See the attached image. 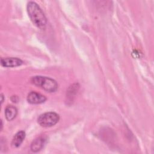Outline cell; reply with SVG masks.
<instances>
[{
  "mask_svg": "<svg viewBox=\"0 0 154 154\" xmlns=\"http://www.w3.org/2000/svg\"><path fill=\"white\" fill-rule=\"evenodd\" d=\"M12 97L14 98V99H11L12 102H17V100H18V97H17L16 96H13Z\"/></svg>",
  "mask_w": 154,
  "mask_h": 154,
  "instance_id": "obj_9",
  "label": "cell"
},
{
  "mask_svg": "<svg viewBox=\"0 0 154 154\" xmlns=\"http://www.w3.org/2000/svg\"><path fill=\"white\" fill-rule=\"evenodd\" d=\"M27 101L31 104H40L46 100V97L36 91H31L27 96Z\"/></svg>",
  "mask_w": 154,
  "mask_h": 154,
  "instance_id": "obj_5",
  "label": "cell"
},
{
  "mask_svg": "<svg viewBox=\"0 0 154 154\" xmlns=\"http://www.w3.org/2000/svg\"><path fill=\"white\" fill-rule=\"evenodd\" d=\"M25 138V132L24 131H20L17 132L14 135L12 140L11 146L15 148L19 147L21 145V144L23 143Z\"/></svg>",
  "mask_w": 154,
  "mask_h": 154,
  "instance_id": "obj_7",
  "label": "cell"
},
{
  "mask_svg": "<svg viewBox=\"0 0 154 154\" xmlns=\"http://www.w3.org/2000/svg\"><path fill=\"white\" fill-rule=\"evenodd\" d=\"M23 64V61L16 57H7L1 59V64L5 67H14L20 66Z\"/></svg>",
  "mask_w": 154,
  "mask_h": 154,
  "instance_id": "obj_4",
  "label": "cell"
},
{
  "mask_svg": "<svg viewBox=\"0 0 154 154\" xmlns=\"http://www.w3.org/2000/svg\"><path fill=\"white\" fill-rule=\"evenodd\" d=\"M45 141L46 139L45 138V137H42L35 139L31 144V150L33 152H37L40 151L43 147Z\"/></svg>",
  "mask_w": 154,
  "mask_h": 154,
  "instance_id": "obj_6",
  "label": "cell"
},
{
  "mask_svg": "<svg viewBox=\"0 0 154 154\" xmlns=\"http://www.w3.org/2000/svg\"><path fill=\"white\" fill-rule=\"evenodd\" d=\"M26 10L33 24L39 28H44L46 25L47 20L39 5L35 2L30 1L27 4Z\"/></svg>",
  "mask_w": 154,
  "mask_h": 154,
  "instance_id": "obj_1",
  "label": "cell"
},
{
  "mask_svg": "<svg viewBox=\"0 0 154 154\" xmlns=\"http://www.w3.org/2000/svg\"><path fill=\"white\" fill-rule=\"evenodd\" d=\"M17 114V108L13 105H8L5 109V116L8 121L13 120Z\"/></svg>",
  "mask_w": 154,
  "mask_h": 154,
  "instance_id": "obj_8",
  "label": "cell"
},
{
  "mask_svg": "<svg viewBox=\"0 0 154 154\" xmlns=\"http://www.w3.org/2000/svg\"><path fill=\"white\" fill-rule=\"evenodd\" d=\"M60 120V116L55 112H46L42 114L37 119L38 123L42 127H51L56 125Z\"/></svg>",
  "mask_w": 154,
  "mask_h": 154,
  "instance_id": "obj_3",
  "label": "cell"
},
{
  "mask_svg": "<svg viewBox=\"0 0 154 154\" xmlns=\"http://www.w3.org/2000/svg\"><path fill=\"white\" fill-rule=\"evenodd\" d=\"M31 82L47 92H55L58 87V84L54 79L43 76H32L30 79Z\"/></svg>",
  "mask_w": 154,
  "mask_h": 154,
  "instance_id": "obj_2",
  "label": "cell"
},
{
  "mask_svg": "<svg viewBox=\"0 0 154 154\" xmlns=\"http://www.w3.org/2000/svg\"><path fill=\"white\" fill-rule=\"evenodd\" d=\"M1 103L2 104V103H3V102H4V95L2 94H1Z\"/></svg>",
  "mask_w": 154,
  "mask_h": 154,
  "instance_id": "obj_10",
  "label": "cell"
}]
</instances>
